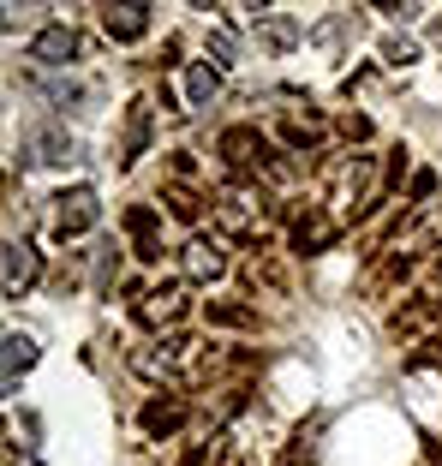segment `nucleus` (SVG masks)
<instances>
[{"instance_id": "3", "label": "nucleus", "mask_w": 442, "mask_h": 466, "mask_svg": "<svg viewBox=\"0 0 442 466\" xmlns=\"http://www.w3.org/2000/svg\"><path fill=\"white\" fill-rule=\"evenodd\" d=\"M102 25H108L114 42H138L144 30H150V6H108V18H102Z\"/></svg>"}, {"instance_id": "9", "label": "nucleus", "mask_w": 442, "mask_h": 466, "mask_svg": "<svg viewBox=\"0 0 442 466\" xmlns=\"http://www.w3.org/2000/svg\"><path fill=\"white\" fill-rule=\"evenodd\" d=\"M388 60H395V66H407V60H418V55H413V42H388Z\"/></svg>"}, {"instance_id": "7", "label": "nucleus", "mask_w": 442, "mask_h": 466, "mask_svg": "<svg viewBox=\"0 0 442 466\" xmlns=\"http://www.w3.org/2000/svg\"><path fill=\"white\" fill-rule=\"evenodd\" d=\"M186 269L204 281V275H216L221 269V258H216V246H192V258H186Z\"/></svg>"}, {"instance_id": "10", "label": "nucleus", "mask_w": 442, "mask_h": 466, "mask_svg": "<svg viewBox=\"0 0 442 466\" xmlns=\"http://www.w3.org/2000/svg\"><path fill=\"white\" fill-rule=\"evenodd\" d=\"M209 48H216L221 60H234V36H227V30H216V36H209Z\"/></svg>"}, {"instance_id": "2", "label": "nucleus", "mask_w": 442, "mask_h": 466, "mask_svg": "<svg viewBox=\"0 0 442 466\" xmlns=\"http://www.w3.org/2000/svg\"><path fill=\"white\" fill-rule=\"evenodd\" d=\"M30 55H36L42 66H66V60L78 55V36H72L66 25H55V30H42V36L30 42Z\"/></svg>"}, {"instance_id": "4", "label": "nucleus", "mask_w": 442, "mask_h": 466, "mask_svg": "<svg viewBox=\"0 0 442 466\" xmlns=\"http://www.w3.org/2000/svg\"><path fill=\"white\" fill-rule=\"evenodd\" d=\"M36 281V258H30V246H6V293L30 288Z\"/></svg>"}, {"instance_id": "5", "label": "nucleus", "mask_w": 442, "mask_h": 466, "mask_svg": "<svg viewBox=\"0 0 442 466\" xmlns=\"http://www.w3.org/2000/svg\"><path fill=\"white\" fill-rule=\"evenodd\" d=\"M36 365V341L30 335H6V389L18 383V370H30Z\"/></svg>"}, {"instance_id": "6", "label": "nucleus", "mask_w": 442, "mask_h": 466, "mask_svg": "<svg viewBox=\"0 0 442 466\" xmlns=\"http://www.w3.org/2000/svg\"><path fill=\"white\" fill-rule=\"evenodd\" d=\"M186 96H192V108H204V102L216 96V72H209V66H192V72H186Z\"/></svg>"}, {"instance_id": "8", "label": "nucleus", "mask_w": 442, "mask_h": 466, "mask_svg": "<svg viewBox=\"0 0 442 466\" xmlns=\"http://www.w3.org/2000/svg\"><path fill=\"white\" fill-rule=\"evenodd\" d=\"M263 42H269V48H287V42H293V25H287V18H269V25H263Z\"/></svg>"}, {"instance_id": "1", "label": "nucleus", "mask_w": 442, "mask_h": 466, "mask_svg": "<svg viewBox=\"0 0 442 466\" xmlns=\"http://www.w3.org/2000/svg\"><path fill=\"white\" fill-rule=\"evenodd\" d=\"M55 228H60V239H72V233H90L96 228V192L90 186H78V192H66V198H55Z\"/></svg>"}]
</instances>
